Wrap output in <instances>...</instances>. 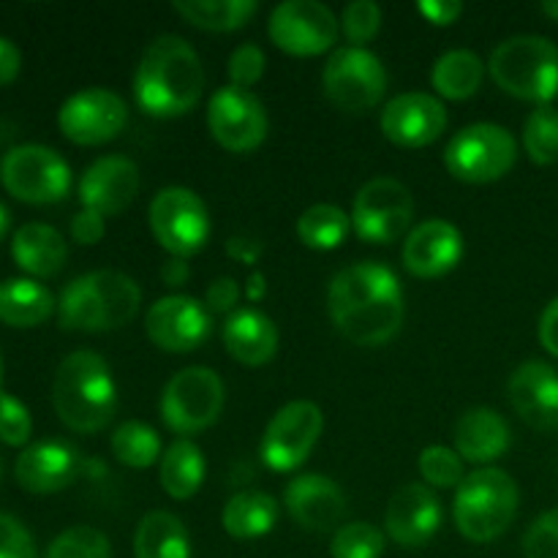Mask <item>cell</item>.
<instances>
[{"label":"cell","instance_id":"6da1fadb","mask_svg":"<svg viewBox=\"0 0 558 558\" xmlns=\"http://www.w3.org/2000/svg\"><path fill=\"white\" fill-rule=\"evenodd\" d=\"M327 311L336 330L354 347H385L403 327L401 281L379 262L349 265L330 281Z\"/></svg>","mask_w":558,"mask_h":558},{"label":"cell","instance_id":"7a4b0ae2","mask_svg":"<svg viewBox=\"0 0 558 558\" xmlns=\"http://www.w3.org/2000/svg\"><path fill=\"white\" fill-rule=\"evenodd\" d=\"M205 69L185 38L158 36L142 52L134 74L136 107L153 118H180L199 104Z\"/></svg>","mask_w":558,"mask_h":558},{"label":"cell","instance_id":"3957f363","mask_svg":"<svg viewBox=\"0 0 558 558\" xmlns=\"http://www.w3.org/2000/svg\"><path fill=\"white\" fill-rule=\"evenodd\" d=\"M52 407L60 423L74 434L107 428L118 412V387L107 360L87 349L71 352L54 374Z\"/></svg>","mask_w":558,"mask_h":558},{"label":"cell","instance_id":"277c9868","mask_svg":"<svg viewBox=\"0 0 558 558\" xmlns=\"http://www.w3.org/2000/svg\"><path fill=\"white\" fill-rule=\"evenodd\" d=\"M521 494L501 469H477L456 488L452 515L458 532L472 543H494L515 521Z\"/></svg>","mask_w":558,"mask_h":558},{"label":"cell","instance_id":"5b68a950","mask_svg":"<svg viewBox=\"0 0 558 558\" xmlns=\"http://www.w3.org/2000/svg\"><path fill=\"white\" fill-rule=\"evenodd\" d=\"M488 71L510 96L548 107L558 96V47L543 36H512L490 52Z\"/></svg>","mask_w":558,"mask_h":558},{"label":"cell","instance_id":"8992f818","mask_svg":"<svg viewBox=\"0 0 558 558\" xmlns=\"http://www.w3.org/2000/svg\"><path fill=\"white\" fill-rule=\"evenodd\" d=\"M518 158V142L505 125L472 123L458 131L445 150L450 174L463 183H494L501 180Z\"/></svg>","mask_w":558,"mask_h":558},{"label":"cell","instance_id":"52a82bcc","mask_svg":"<svg viewBox=\"0 0 558 558\" xmlns=\"http://www.w3.org/2000/svg\"><path fill=\"white\" fill-rule=\"evenodd\" d=\"M0 183L27 205H54L71 191V169L47 145H16L0 161Z\"/></svg>","mask_w":558,"mask_h":558},{"label":"cell","instance_id":"ba28073f","mask_svg":"<svg viewBox=\"0 0 558 558\" xmlns=\"http://www.w3.org/2000/svg\"><path fill=\"white\" fill-rule=\"evenodd\" d=\"M147 221L158 245L178 259L199 254L210 238V216H207L205 202L183 185H169L158 191L147 210Z\"/></svg>","mask_w":558,"mask_h":558},{"label":"cell","instance_id":"9c48e42d","mask_svg":"<svg viewBox=\"0 0 558 558\" xmlns=\"http://www.w3.org/2000/svg\"><path fill=\"white\" fill-rule=\"evenodd\" d=\"M223 409V381L205 365H191L167 381L161 396V420L180 436L207 430Z\"/></svg>","mask_w":558,"mask_h":558},{"label":"cell","instance_id":"30bf717a","mask_svg":"<svg viewBox=\"0 0 558 558\" xmlns=\"http://www.w3.org/2000/svg\"><path fill=\"white\" fill-rule=\"evenodd\" d=\"M322 87L332 107L360 114L374 109L387 93V71L374 52L363 47H341L330 54Z\"/></svg>","mask_w":558,"mask_h":558},{"label":"cell","instance_id":"8fae6325","mask_svg":"<svg viewBox=\"0 0 558 558\" xmlns=\"http://www.w3.org/2000/svg\"><path fill=\"white\" fill-rule=\"evenodd\" d=\"M325 414L314 401H292L276 412L262 436L259 456L270 472L287 474L303 466L319 441Z\"/></svg>","mask_w":558,"mask_h":558},{"label":"cell","instance_id":"7c38bea8","mask_svg":"<svg viewBox=\"0 0 558 558\" xmlns=\"http://www.w3.org/2000/svg\"><path fill=\"white\" fill-rule=\"evenodd\" d=\"M412 191L396 178H374L357 191L352 207V227L363 243L387 245L403 238L412 223Z\"/></svg>","mask_w":558,"mask_h":558},{"label":"cell","instance_id":"4fadbf2b","mask_svg":"<svg viewBox=\"0 0 558 558\" xmlns=\"http://www.w3.org/2000/svg\"><path fill=\"white\" fill-rule=\"evenodd\" d=\"M267 33L281 52L294 58H316L338 41V20L325 3L287 0L272 9Z\"/></svg>","mask_w":558,"mask_h":558},{"label":"cell","instance_id":"5bb4252c","mask_svg":"<svg viewBox=\"0 0 558 558\" xmlns=\"http://www.w3.org/2000/svg\"><path fill=\"white\" fill-rule=\"evenodd\" d=\"M129 123V107L118 93L107 87H85L63 101L58 125L74 145L96 147L112 142Z\"/></svg>","mask_w":558,"mask_h":558},{"label":"cell","instance_id":"9a60e30c","mask_svg":"<svg viewBox=\"0 0 558 558\" xmlns=\"http://www.w3.org/2000/svg\"><path fill=\"white\" fill-rule=\"evenodd\" d=\"M210 136L229 153H251L265 142L267 112L254 93L227 85L207 104Z\"/></svg>","mask_w":558,"mask_h":558},{"label":"cell","instance_id":"2e32d148","mask_svg":"<svg viewBox=\"0 0 558 558\" xmlns=\"http://www.w3.org/2000/svg\"><path fill=\"white\" fill-rule=\"evenodd\" d=\"M147 338L156 343L161 352L185 354L194 352L196 347L210 336V311L205 303L185 294H169V298L156 300L147 311L145 319Z\"/></svg>","mask_w":558,"mask_h":558},{"label":"cell","instance_id":"e0dca14e","mask_svg":"<svg viewBox=\"0 0 558 558\" xmlns=\"http://www.w3.org/2000/svg\"><path fill=\"white\" fill-rule=\"evenodd\" d=\"M381 134L398 147H428L447 129V109L430 93H401L381 109Z\"/></svg>","mask_w":558,"mask_h":558},{"label":"cell","instance_id":"ac0fdd59","mask_svg":"<svg viewBox=\"0 0 558 558\" xmlns=\"http://www.w3.org/2000/svg\"><path fill=\"white\" fill-rule=\"evenodd\" d=\"M140 194V167L125 156H104L80 180L82 210L109 218L123 213Z\"/></svg>","mask_w":558,"mask_h":558},{"label":"cell","instance_id":"d6986e66","mask_svg":"<svg viewBox=\"0 0 558 558\" xmlns=\"http://www.w3.org/2000/svg\"><path fill=\"white\" fill-rule=\"evenodd\" d=\"M441 526V505L428 485H403L385 512V529L401 548H425Z\"/></svg>","mask_w":558,"mask_h":558},{"label":"cell","instance_id":"ffe728a7","mask_svg":"<svg viewBox=\"0 0 558 558\" xmlns=\"http://www.w3.org/2000/svg\"><path fill=\"white\" fill-rule=\"evenodd\" d=\"M80 452L69 441L44 439L33 441L31 447L20 452L14 463V477L27 494L47 496L69 488L76 474H80Z\"/></svg>","mask_w":558,"mask_h":558},{"label":"cell","instance_id":"44dd1931","mask_svg":"<svg viewBox=\"0 0 558 558\" xmlns=\"http://www.w3.org/2000/svg\"><path fill=\"white\" fill-rule=\"evenodd\" d=\"M463 256V234L456 223L430 218L417 223L403 240L401 259L412 276L439 278L450 272Z\"/></svg>","mask_w":558,"mask_h":558},{"label":"cell","instance_id":"7402d4cb","mask_svg":"<svg viewBox=\"0 0 558 558\" xmlns=\"http://www.w3.org/2000/svg\"><path fill=\"white\" fill-rule=\"evenodd\" d=\"M507 396L523 423L537 430H558V371L554 365L539 360L518 365Z\"/></svg>","mask_w":558,"mask_h":558},{"label":"cell","instance_id":"603a6c76","mask_svg":"<svg viewBox=\"0 0 558 558\" xmlns=\"http://www.w3.org/2000/svg\"><path fill=\"white\" fill-rule=\"evenodd\" d=\"M283 507L298 526L332 532L347 515V496L325 474H300L283 490Z\"/></svg>","mask_w":558,"mask_h":558},{"label":"cell","instance_id":"cb8c5ba5","mask_svg":"<svg viewBox=\"0 0 558 558\" xmlns=\"http://www.w3.org/2000/svg\"><path fill=\"white\" fill-rule=\"evenodd\" d=\"M456 452L469 463H494L496 458L510 450V425L499 412L488 407H474L458 417L456 430Z\"/></svg>","mask_w":558,"mask_h":558},{"label":"cell","instance_id":"d4e9b609","mask_svg":"<svg viewBox=\"0 0 558 558\" xmlns=\"http://www.w3.org/2000/svg\"><path fill=\"white\" fill-rule=\"evenodd\" d=\"M223 347L240 365L259 368L278 352V327L256 308H238L223 325Z\"/></svg>","mask_w":558,"mask_h":558},{"label":"cell","instance_id":"484cf974","mask_svg":"<svg viewBox=\"0 0 558 558\" xmlns=\"http://www.w3.org/2000/svg\"><path fill=\"white\" fill-rule=\"evenodd\" d=\"M11 256L16 267L33 278L58 276L69 259V245L63 234L49 223H25L11 238Z\"/></svg>","mask_w":558,"mask_h":558},{"label":"cell","instance_id":"4316f807","mask_svg":"<svg viewBox=\"0 0 558 558\" xmlns=\"http://www.w3.org/2000/svg\"><path fill=\"white\" fill-rule=\"evenodd\" d=\"M58 311L52 292L33 278H9L0 283V322L9 327H38Z\"/></svg>","mask_w":558,"mask_h":558},{"label":"cell","instance_id":"83f0119b","mask_svg":"<svg viewBox=\"0 0 558 558\" xmlns=\"http://www.w3.org/2000/svg\"><path fill=\"white\" fill-rule=\"evenodd\" d=\"M136 558H191L189 529L172 512H147L134 534Z\"/></svg>","mask_w":558,"mask_h":558},{"label":"cell","instance_id":"f1b7e54d","mask_svg":"<svg viewBox=\"0 0 558 558\" xmlns=\"http://www.w3.org/2000/svg\"><path fill=\"white\" fill-rule=\"evenodd\" d=\"M221 521L234 539L265 537L278 521V501L265 490H243L227 501Z\"/></svg>","mask_w":558,"mask_h":558},{"label":"cell","instance_id":"f546056e","mask_svg":"<svg viewBox=\"0 0 558 558\" xmlns=\"http://www.w3.org/2000/svg\"><path fill=\"white\" fill-rule=\"evenodd\" d=\"M205 456L189 439H178L167 447L158 469V480L174 501H189L205 483Z\"/></svg>","mask_w":558,"mask_h":558},{"label":"cell","instance_id":"4dcf8cb0","mask_svg":"<svg viewBox=\"0 0 558 558\" xmlns=\"http://www.w3.org/2000/svg\"><path fill=\"white\" fill-rule=\"evenodd\" d=\"M58 322L63 330L74 332H107V311H104L101 294H98L93 276L74 278L69 287L63 289L58 300Z\"/></svg>","mask_w":558,"mask_h":558},{"label":"cell","instance_id":"1f68e13d","mask_svg":"<svg viewBox=\"0 0 558 558\" xmlns=\"http://www.w3.org/2000/svg\"><path fill=\"white\" fill-rule=\"evenodd\" d=\"M485 63L472 49H450L436 60L430 71V82L439 96L452 98V101H466L483 87Z\"/></svg>","mask_w":558,"mask_h":558},{"label":"cell","instance_id":"d6a6232c","mask_svg":"<svg viewBox=\"0 0 558 558\" xmlns=\"http://www.w3.org/2000/svg\"><path fill=\"white\" fill-rule=\"evenodd\" d=\"M172 5L189 25L210 33L238 31L259 9L256 0H174Z\"/></svg>","mask_w":558,"mask_h":558},{"label":"cell","instance_id":"836d02e7","mask_svg":"<svg viewBox=\"0 0 558 558\" xmlns=\"http://www.w3.org/2000/svg\"><path fill=\"white\" fill-rule=\"evenodd\" d=\"M352 216L336 205H314L298 218V238L300 243L314 251H332L347 240Z\"/></svg>","mask_w":558,"mask_h":558},{"label":"cell","instance_id":"e575fe53","mask_svg":"<svg viewBox=\"0 0 558 558\" xmlns=\"http://www.w3.org/2000/svg\"><path fill=\"white\" fill-rule=\"evenodd\" d=\"M112 456L129 469H147L161 458V439L150 425L129 420L112 434Z\"/></svg>","mask_w":558,"mask_h":558},{"label":"cell","instance_id":"d590c367","mask_svg":"<svg viewBox=\"0 0 558 558\" xmlns=\"http://www.w3.org/2000/svg\"><path fill=\"white\" fill-rule=\"evenodd\" d=\"M523 147L539 167L558 161V109L537 107L523 125Z\"/></svg>","mask_w":558,"mask_h":558},{"label":"cell","instance_id":"8d00e7d4","mask_svg":"<svg viewBox=\"0 0 558 558\" xmlns=\"http://www.w3.org/2000/svg\"><path fill=\"white\" fill-rule=\"evenodd\" d=\"M44 558H112V548L98 529L71 526L52 539Z\"/></svg>","mask_w":558,"mask_h":558},{"label":"cell","instance_id":"74e56055","mask_svg":"<svg viewBox=\"0 0 558 558\" xmlns=\"http://www.w3.org/2000/svg\"><path fill=\"white\" fill-rule=\"evenodd\" d=\"M385 534L371 523H347L330 543L332 558H379L385 554Z\"/></svg>","mask_w":558,"mask_h":558},{"label":"cell","instance_id":"f35d334b","mask_svg":"<svg viewBox=\"0 0 558 558\" xmlns=\"http://www.w3.org/2000/svg\"><path fill=\"white\" fill-rule=\"evenodd\" d=\"M420 474L434 488H458L466 480L463 474V458L450 447H425L420 452Z\"/></svg>","mask_w":558,"mask_h":558},{"label":"cell","instance_id":"ab89813d","mask_svg":"<svg viewBox=\"0 0 558 558\" xmlns=\"http://www.w3.org/2000/svg\"><path fill=\"white\" fill-rule=\"evenodd\" d=\"M341 27L349 41H352V47H363V44H368L379 33L381 9L374 0H354V3L343 9Z\"/></svg>","mask_w":558,"mask_h":558},{"label":"cell","instance_id":"60d3db41","mask_svg":"<svg viewBox=\"0 0 558 558\" xmlns=\"http://www.w3.org/2000/svg\"><path fill=\"white\" fill-rule=\"evenodd\" d=\"M33 434V420L20 398L0 392V441L9 447H25Z\"/></svg>","mask_w":558,"mask_h":558},{"label":"cell","instance_id":"b9f144b4","mask_svg":"<svg viewBox=\"0 0 558 558\" xmlns=\"http://www.w3.org/2000/svg\"><path fill=\"white\" fill-rule=\"evenodd\" d=\"M523 556L526 558H558V507L543 512L529 526L523 537Z\"/></svg>","mask_w":558,"mask_h":558},{"label":"cell","instance_id":"7bdbcfd3","mask_svg":"<svg viewBox=\"0 0 558 558\" xmlns=\"http://www.w3.org/2000/svg\"><path fill=\"white\" fill-rule=\"evenodd\" d=\"M229 80L234 87H254L265 74V52L256 44H240L232 54H229Z\"/></svg>","mask_w":558,"mask_h":558},{"label":"cell","instance_id":"ee69618b","mask_svg":"<svg viewBox=\"0 0 558 558\" xmlns=\"http://www.w3.org/2000/svg\"><path fill=\"white\" fill-rule=\"evenodd\" d=\"M0 558H38L33 534L9 512H0Z\"/></svg>","mask_w":558,"mask_h":558},{"label":"cell","instance_id":"f6af8a7d","mask_svg":"<svg viewBox=\"0 0 558 558\" xmlns=\"http://www.w3.org/2000/svg\"><path fill=\"white\" fill-rule=\"evenodd\" d=\"M238 300H240V287L234 278L223 276L216 278V281L207 287L205 294V305L210 314H229L232 316L238 311Z\"/></svg>","mask_w":558,"mask_h":558},{"label":"cell","instance_id":"bcb514c9","mask_svg":"<svg viewBox=\"0 0 558 558\" xmlns=\"http://www.w3.org/2000/svg\"><path fill=\"white\" fill-rule=\"evenodd\" d=\"M107 232V221L90 210H80L71 218V238L82 245H96Z\"/></svg>","mask_w":558,"mask_h":558},{"label":"cell","instance_id":"7dc6e473","mask_svg":"<svg viewBox=\"0 0 558 558\" xmlns=\"http://www.w3.org/2000/svg\"><path fill=\"white\" fill-rule=\"evenodd\" d=\"M417 11L430 22V25L445 27L458 22V16L463 14V3H458V0H423V3L417 5Z\"/></svg>","mask_w":558,"mask_h":558},{"label":"cell","instance_id":"c3c4849f","mask_svg":"<svg viewBox=\"0 0 558 558\" xmlns=\"http://www.w3.org/2000/svg\"><path fill=\"white\" fill-rule=\"evenodd\" d=\"M539 343L558 357V298L550 300L548 308L539 316Z\"/></svg>","mask_w":558,"mask_h":558},{"label":"cell","instance_id":"681fc988","mask_svg":"<svg viewBox=\"0 0 558 558\" xmlns=\"http://www.w3.org/2000/svg\"><path fill=\"white\" fill-rule=\"evenodd\" d=\"M20 65H22L20 49L14 47V41H9V38L0 36V87L11 85V82L16 80V74H20Z\"/></svg>","mask_w":558,"mask_h":558},{"label":"cell","instance_id":"f907efd6","mask_svg":"<svg viewBox=\"0 0 558 558\" xmlns=\"http://www.w3.org/2000/svg\"><path fill=\"white\" fill-rule=\"evenodd\" d=\"M227 251L234 259L245 262V265H254L262 256V243L256 238H245V234H234L227 240Z\"/></svg>","mask_w":558,"mask_h":558},{"label":"cell","instance_id":"816d5d0a","mask_svg":"<svg viewBox=\"0 0 558 558\" xmlns=\"http://www.w3.org/2000/svg\"><path fill=\"white\" fill-rule=\"evenodd\" d=\"M161 278L169 287H183V283L189 281V265H185V259L169 256V262H163L161 267Z\"/></svg>","mask_w":558,"mask_h":558},{"label":"cell","instance_id":"f5cc1de1","mask_svg":"<svg viewBox=\"0 0 558 558\" xmlns=\"http://www.w3.org/2000/svg\"><path fill=\"white\" fill-rule=\"evenodd\" d=\"M265 294V278L262 276H254L251 278V289H248V300H256Z\"/></svg>","mask_w":558,"mask_h":558},{"label":"cell","instance_id":"db71d44e","mask_svg":"<svg viewBox=\"0 0 558 558\" xmlns=\"http://www.w3.org/2000/svg\"><path fill=\"white\" fill-rule=\"evenodd\" d=\"M9 227H11V213L5 210L3 205H0V240H3L5 234H9Z\"/></svg>","mask_w":558,"mask_h":558},{"label":"cell","instance_id":"11a10c76","mask_svg":"<svg viewBox=\"0 0 558 558\" xmlns=\"http://www.w3.org/2000/svg\"><path fill=\"white\" fill-rule=\"evenodd\" d=\"M543 14L558 22V0H548V3H543Z\"/></svg>","mask_w":558,"mask_h":558},{"label":"cell","instance_id":"9f6ffc18","mask_svg":"<svg viewBox=\"0 0 558 558\" xmlns=\"http://www.w3.org/2000/svg\"><path fill=\"white\" fill-rule=\"evenodd\" d=\"M0 385H3V354H0Z\"/></svg>","mask_w":558,"mask_h":558},{"label":"cell","instance_id":"6f0895ef","mask_svg":"<svg viewBox=\"0 0 558 558\" xmlns=\"http://www.w3.org/2000/svg\"><path fill=\"white\" fill-rule=\"evenodd\" d=\"M0 474H3V463H0Z\"/></svg>","mask_w":558,"mask_h":558}]
</instances>
